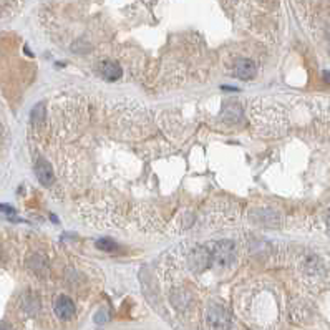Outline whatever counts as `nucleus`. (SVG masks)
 I'll use <instances>...</instances> for the list:
<instances>
[{"instance_id":"nucleus-1","label":"nucleus","mask_w":330,"mask_h":330,"mask_svg":"<svg viewBox=\"0 0 330 330\" xmlns=\"http://www.w3.org/2000/svg\"><path fill=\"white\" fill-rule=\"evenodd\" d=\"M236 254V245L231 241H219L214 244L211 254H209V261L216 267H227L231 261H234Z\"/></svg>"},{"instance_id":"nucleus-2","label":"nucleus","mask_w":330,"mask_h":330,"mask_svg":"<svg viewBox=\"0 0 330 330\" xmlns=\"http://www.w3.org/2000/svg\"><path fill=\"white\" fill-rule=\"evenodd\" d=\"M206 322L211 330H229L231 327V313L223 305L212 304L206 312Z\"/></svg>"},{"instance_id":"nucleus-3","label":"nucleus","mask_w":330,"mask_h":330,"mask_svg":"<svg viewBox=\"0 0 330 330\" xmlns=\"http://www.w3.org/2000/svg\"><path fill=\"white\" fill-rule=\"evenodd\" d=\"M55 313L58 315V319L62 320H68L73 317L75 313V304L70 297L67 295H60L57 300H55Z\"/></svg>"},{"instance_id":"nucleus-4","label":"nucleus","mask_w":330,"mask_h":330,"mask_svg":"<svg viewBox=\"0 0 330 330\" xmlns=\"http://www.w3.org/2000/svg\"><path fill=\"white\" fill-rule=\"evenodd\" d=\"M35 174H37L40 183L45 184V186H50L55 179V174H53V170H52L50 163L43 158H40L37 161V164H35Z\"/></svg>"},{"instance_id":"nucleus-5","label":"nucleus","mask_w":330,"mask_h":330,"mask_svg":"<svg viewBox=\"0 0 330 330\" xmlns=\"http://www.w3.org/2000/svg\"><path fill=\"white\" fill-rule=\"evenodd\" d=\"M234 73H236V76H239V78H243V80H251L252 76L256 75L254 62H252V60H247V58L239 60L234 67Z\"/></svg>"},{"instance_id":"nucleus-6","label":"nucleus","mask_w":330,"mask_h":330,"mask_svg":"<svg viewBox=\"0 0 330 330\" xmlns=\"http://www.w3.org/2000/svg\"><path fill=\"white\" fill-rule=\"evenodd\" d=\"M209 262V252L206 249H194L189 256V264L194 271H203Z\"/></svg>"},{"instance_id":"nucleus-7","label":"nucleus","mask_w":330,"mask_h":330,"mask_svg":"<svg viewBox=\"0 0 330 330\" xmlns=\"http://www.w3.org/2000/svg\"><path fill=\"white\" fill-rule=\"evenodd\" d=\"M100 73L106 80H118L122 76V68L116 62H103L100 65Z\"/></svg>"},{"instance_id":"nucleus-8","label":"nucleus","mask_w":330,"mask_h":330,"mask_svg":"<svg viewBox=\"0 0 330 330\" xmlns=\"http://www.w3.org/2000/svg\"><path fill=\"white\" fill-rule=\"evenodd\" d=\"M96 247L98 249H103V251H113V249L116 247V243L115 241H111V239H100V241H96Z\"/></svg>"},{"instance_id":"nucleus-9","label":"nucleus","mask_w":330,"mask_h":330,"mask_svg":"<svg viewBox=\"0 0 330 330\" xmlns=\"http://www.w3.org/2000/svg\"><path fill=\"white\" fill-rule=\"evenodd\" d=\"M0 330H12L10 325H7V324H2L0 325Z\"/></svg>"}]
</instances>
